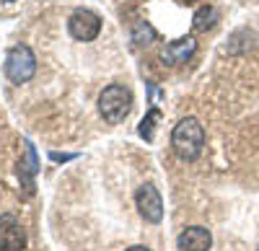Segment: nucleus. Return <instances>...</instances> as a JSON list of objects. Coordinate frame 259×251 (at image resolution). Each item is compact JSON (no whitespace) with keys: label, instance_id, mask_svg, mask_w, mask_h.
Returning <instances> with one entry per match:
<instances>
[{"label":"nucleus","instance_id":"nucleus-1","mask_svg":"<svg viewBox=\"0 0 259 251\" xmlns=\"http://www.w3.org/2000/svg\"><path fill=\"white\" fill-rule=\"evenodd\" d=\"M171 148H174V153L182 161H197L202 148H205V130H202V124L194 117L182 119L174 127V132H171Z\"/></svg>","mask_w":259,"mask_h":251},{"label":"nucleus","instance_id":"nucleus-2","mask_svg":"<svg viewBox=\"0 0 259 251\" xmlns=\"http://www.w3.org/2000/svg\"><path fill=\"white\" fill-rule=\"evenodd\" d=\"M99 112L109 124H119L127 119V114L133 112V93H130L124 86H109L104 88L99 96Z\"/></svg>","mask_w":259,"mask_h":251},{"label":"nucleus","instance_id":"nucleus-3","mask_svg":"<svg viewBox=\"0 0 259 251\" xmlns=\"http://www.w3.org/2000/svg\"><path fill=\"white\" fill-rule=\"evenodd\" d=\"M36 73V57L34 52L26 47V44H18L8 52L6 57V75L11 83H16V86H21V83L31 80Z\"/></svg>","mask_w":259,"mask_h":251},{"label":"nucleus","instance_id":"nucleus-4","mask_svg":"<svg viewBox=\"0 0 259 251\" xmlns=\"http://www.w3.org/2000/svg\"><path fill=\"white\" fill-rule=\"evenodd\" d=\"M135 205H138V213L148 223H161V218H163V199H161V194H158V189L153 184H143L140 189L135 192Z\"/></svg>","mask_w":259,"mask_h":251},{"label":"nucleus","instance_id":"nucleus-5","mask_svg":"<svg viewBox=\"0 0 259 251\" xmlns=\"http://www.w3.org/2000/svg\"><path fill=\"white\" fill-rule=\"evenodd\" d=\"M68 31L78 41H94L101 31V18L94 11H75L68 21Z\"/></svg>","mask_w":259,"mask_h":251},{"label":"nucleus","instance_id":"nucleus-6","mask_svg":"<svg viewBox=\"0 0 259 251\" xmlns=\"http://www.w3.org/2000/svg\"><path fill=\"white\" fill-rule=\"evenodd\" d=\"M26 246V233L21 223L11 215L0 218V251H24Z\"/></svg>","mask_w":259,"mask_h":251},{"label":"nucleus","instance_id":"nucleus-7","mask_svg":"<svg viewBox=\"0 0 259 251\" xmlns=\"http://www.w3.org/2000/svg\"><path fill=\"white\" fill-rule=\"evenodd\" d=\"M210 243H212V236L202 225H189L187 231H182L179 238H177L179 251H207Z\"/></svg>","mask_w":259,"mask_h":251},{"label":"nucleus","instance_id":"nucleus-8","mask_svg":"<svg viewBox=\"0 0 259 251\" xmlns=\"http://www.w3.org/2000/svg\"><path fill=\"white\" fill-rule=\"evenodd\" d=\"M39 171V158L36 150L29 140H24V161L18 163V176H21V186L26 189V194L34 192V176Z\"/></svg>","mask_w":259,"mask_h":251},{"label":"nucleus","instance_id":"nucleus-9","mask_svg":"<svg viewBox=\"0 0 259 251\" xmlns=\"http://www.w3.org/2000/svg\"><path fill=\"white\" fill-rule=\"evenodd\" d=\"M194 49H197L194 39L182 36V39H177V41H168V44L163 47L161 60H163V62H168V65H179V62H187V60L194 55Z\"/></svg>","mask_w":259,"mask_h":251},{"label":"nucleus","instance_id":"nucleus-10","mask_svg":"<svg viewBox=\"0 0 259 251\" xmlns=\"http://www.w3.org/2000/svg\"><path fill=\"white\" fill-rule=\"evenodd\" d=\"M215 21H218V11H215L212 6H202L192 18V29L194 31H207V29L215 26Z\"/></svg>","mask_w":259,"mask_h":251},{"label":"nucleus","instance_id":"nucleus-11","mask_svg":"<svg viewBox=\"0 0 259 251\" xmlns=\"http://www.w3.org/2000/svg\"><path fill=\"white\" fill-rule=\"evenodd\" d=\"M130 39L135 41V44H150V41H156V29L148 24V21H135L133 29H130Z\"/></svg>","mask_w":259,"mask_h":251},{"label":"nucleus","instance_id":"nucleus-12","mask_svg":"<svg viewBox=\"0 0 259 251\" xmlns=\"http://www.w3.org/2000/svg\"><path fill=\"white\" fill-rule=\"evenodd\" d=\"M158 119H161V112H158V109H150V112L145 114V119L140 122V127H138L140 137H145L148 142L153 140V130H156V124H158Z\"/></svg>","mask_w":259,"mask_h":251},{"label":"nucleus","instance_id":"nucleus-13","mask_svg":"<svg viewBox=\"0 0 259 251\" xmlns=\"http://www.w3.org/2000/svg\"><path fill=\"white\" fill-rule=\"evenodd\" d=\"M75 158V153H50V161H55V163H65V161H73Z\"/></svg>","mask_w":259,"mask_h":251},{"label":"nucleus","instance_id":"nucleus-14","mask_svg":"<svg viewBox=\"0 0 259 251\" xmlns=\"http://www.w3.org/2000/svg\"><path fill=\"white\" fill-rule=\"evenodd\" d=\"M127 251H150V248H148V246H130Z\"/></svg>","mask_w":259,"mask_h":251},{"label":"nucleus","instance_id":"nucleus-15","mask_svg":"<svg viewBox=\"0 0 259 251\" xmlns=\"http://www.w3.org/2000/svg\"><path fill=\"white\" fill-rule=\"evenodd\" d=\"M184 3H194V0H184Z\"/></svg>","mask_w":259,"mask_h":251},{"label":"nucleus","instance_id":"nucleus-16","mask_svg":"<svg viewBox=\"0 0 259 251\" xmlns=\"http://www.w3.org/2000/svg\"><path fill=\"white\" fill-rule=\"evenodd\" d=\"M8 3H13V0H8Z\"/></svg>","mask_w":259,"mask_h":251},{"label":"nucleus","instance_id":"nucleus-17","mask_svg":"<svg viewBox=\"0 0 259 251\" xmlns=\"http://www.w3.org/2000/svg\"><path fill=\"white\" fill-rule=\"evenodd\" d=\"M256 251H259V246H256Z\"/></svg>","mask_w":259,"mask_h":251}]
</instances>
